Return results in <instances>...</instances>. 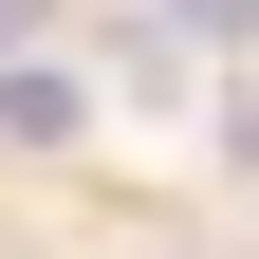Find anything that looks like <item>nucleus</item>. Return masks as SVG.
Instances as JSON below:
<instances>
[{"instance_id": "f257e3e1", "label": "nucleus", "mask_w": 259, "mask_h": 259, "mask_svg": "<svg viewBox=\"0 0 259 259\" xmlns=\"http://www.w3.org/2000/svg\"><path fill=\"white\" fill-rule=\"evenodd\" d=\"M74 111H93V93L56 74V56H19V74H0V130H19V148H74Z\"/></svg>"}, {"instance_id": "f03ea898", "label": "nucleus", "mask_w": 259, "mask_h": 259, "mask_svg": "<svg viewBox=\"0 0 259 259\" xmlns=\"http://www.w3.org/2000/svg\"><path fill=\"white\" fill-rule=\"evenodd\" d=\"M167 37H204V56H259V0H167Z\"/></svg>"}, {"instance_id": "7ed1b4c3", "label": "nucleus", "mask_w": 259, "mask_h": 259, "mask_svg": "<svg viewBox=\"0 0 259 259\" xmlns=\"http://www.w3.org/2000/svg\"><path fill=\"white\" fill-rule=\"evenodd\" d=\"M222 167H241V185H259V93H222Z\"/></svg>"}, {"instance_id": "20e7f679", "label": "nucleus", "mask_w": 259, "mask_h": 259, "mask_svg": "<svg viewBox=\"0 0 259 259\" xmlns=\"http://www.w3.org/2000/svg\"><path fill=\"white\" fill-rule=\"evenodd\" d=\"M19 19H37V0H0V37H19Z\"/></svg>"}]
</instances>
